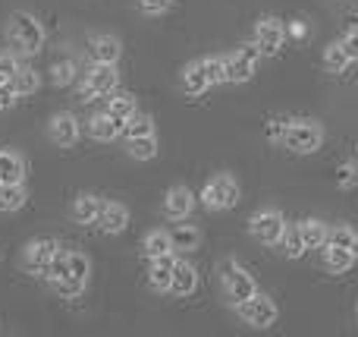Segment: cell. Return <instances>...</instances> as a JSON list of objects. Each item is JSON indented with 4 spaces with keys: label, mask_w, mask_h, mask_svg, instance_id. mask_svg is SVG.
I'll return each mask as SVG.
<instances>
[{
    "label": "cell",
    "mask_w": 358,
    "mask_h": 337,
    "mask_svg": "<svg viewBox=\"0 0 358 337\" xmlns=\"http://www.w3.org/2000/svg\"><path fill=\"white\" fill-rule=\"evenodd\" d=\"M57 249H60V243H57L54 237H41V240H31L29 246H25V256H22V265L29 275H48L50 262H54Z\"/></svg>",
    "instance_id": "9c48e42d"
},
{
    "label": "cell",
    "mask_w": 358,
    "mask_h": 337,
    "mask_svg": "<svg viewBox=\"0 0 358 337\" xmlns=\"http://www.w3.org/2000/svg\"><path fill=\"white\" fill-rule=\"evenodd\" d=\"M170 240H173V252H189L198 246V231L189 224H179L176 231H170Z\"/></svg>",
    "instance_id": "f546056e"
},
{
    "label": "cell",
    "mask_w": 358,
    "mask_h": 337,
    "mask_svg": "<svg viewBox=\"0 0 358 337\" xmlns=\"http://www.w3.org/2000/svg\"><path fill=\"white\" fill-rule=\"evenodd\" d=\"M88 136L98 139V142H113L117 136H123V123L113 120L110 114H98V117L88 120Z\"/></svg>",
    "instance_id": "2e32d148"
},
{
    "label": "cell",
    "mask_w": 358,
    "mask_h": 337,
    "mask_svg": "<svg viewBox=\"0 0 358 337\" xmlns=\"http://www.w3.org/2000/svg\"><path fill=\"white\" fill-rule=\"evenodd\" d=\"M352 252H355V259H358V233H355V243H352Z\"/></svg>",
    "instance_id": "ee69618b"
},
{
    "label": "cell",
    "mask_w": 358,
    "mask_h": 337,
    "mask_svg": "<svg viewBox=\"0 0 358 337\" xmlns=\"http://www.w3.org/2000/svg\"><path fill=\"white\" fill-rule=\"evenodd\" d=\"M208 73H204V67H201V60H195V63H189V67L182 69V92L185 95H192V98H198V95H204L208 92Z\"/></svg>",
    "instance_id": "ffe728a7"
},
{
    "label": "cell",
    "mask_w": 358,
    "mask_h": 337,
    "mask_svg": "<svg viewBox=\"0 0 358 337\" xmlns=\"http://www.w3.org/2000/svg\"><path fill=\"white\" fill-rule=\"evenodd\" d=\"M123 136H126V142H129V139H142V136H155V120L145 117V114L142 117L136 114V117H129L123 123Z\"/></svg>",
    "instance_id": "83f0119b"
},
{
    "label": "cell",
    "mask_w": 358,
    "mask_h": 337,
    "mask_svg": "<svg viewBox=\"0 0 358 337\" xmlns=\"http://www.w3.org/2000/svg\"><path fill=\"white\" fill-rule=\"evenodd\" d=\"M13 85H16V92H19V98H25V95H35L38 92V85H41V79H38V73L31 67H19V73L13 76Z\"/></svg>",
    "instance_id": "f1b7e54d"
},
{
    "label": "cell",
    "mask_w": 358,
    "mask_h": 337,
    "mask_svg": "<svg viewBox=\"0 0 358 337\" xmlns=\"http://www.w3.org/2000/svg\"><path fill=\"white\" fill-rule=\"evenodd\" d=\"M6 82H10V76H3V73H0V88H3Z\"/></svg>",
    "instance_id": "7bdbcfd3"
},
{
    "label": "cell",
    "mask_w": 358,
    "mask_h": 337,
    "mask_svg": "<svg viewBox=\"0 0 358 337\" xmlns=\"http://www.w3.org/2000/svg\"><path fill=\"white\" fill-rule=\"evenodd\" d=\"M142 252L148 259H161V256H167V252H173V240H170L167 231H151L148 237H145Z\"/></svg>",
    "instance_id": "d4e9b609"
},
{
    "label": "cell",
    "mask_w": 358,
    "mask_h": 337,
    "mask_svg": "<svg viewBox=\"0 0 358 337\" xmlns=\"http://www.w3.org/2000/svg\"><path fill=\"white\" fill-rule=\"evenodd\" d=\"M25 199H29V193H25L22 183H3L0 186V212H19L25 205Z\"/></svg>",
    "instance_id": "603a6c76"
},
{
    "label": "cell",
    "mask_w": 358,
    "mask_h": 337,
    "mask_svg": "<svg viewBox=\"0 0 358 337\" xmlns=\"http://www.w3.org/2000/svg\"><path fill=\"white\" fill-rule=\"evenodd\" d=\"M0 186H3V180H0Z\"/></svg>",
    "instance_id": "7dc6e473"
},
{
    "label": "cell",
    "mask_w": 358,
    "mask_h": 337,
    "mask_svg": "<svg viewBox=\"0 0 358 337\" xmlns=\"http://www.w3.org/2000/svg\"><path fill=\"white\" fill-rule=\"evenodd\" d=\"M73 79H76V63L73 60L54 63V82H57V85H69Z\"/></svg>",
    "instance_id": "e575fe53"
},
{
    "label": "cell",
    "mask_w": 358,
    "mask_h": 337,
    "mask_svg": "<svg viewBox=\"0 0 358 337\" xmlns=\"http://www.w3.org/2000/svg\"><path fill=\"white\" fill-rule=\"evenodd\" d=\"M201 67H204V73H208L210 85L227 82V67H223V57H201Z\"/></svg>",
    "instance_id": "836d02e7"
},
{
    "label": "cell",
    "mask_w": 358,
    "mask_h": 337,
    "mask_svg": "<svg viewBox=\"0 0 358 337\" xmlns=\"http://www.w3.org/2000/svg\"><path fill=\"white\" fill-rule=\"evenodd\" d=\"M220 281H223V290H227V296H229V303H233V306H239V303H245L248 296L258 294L252 275H248V271L242 268L236 259H223V262H220Z\"/></svg>",
    "instance_id": "7a4b0ae2"
},
{
    "label": "cell",
    "mask_w": 358,
    "mask_h": 337,
    "mask_svg": "<svg viewBox=\"0 0 358 337\" xmlns=\"http://www.w3.org/2000/svg\"><path fill=\"white\" fill-rule=\"evenodd\" d=\"M16 98H19L16 85H13V82H6V85L0 88V111H6V107H13V104H16Z\"/></svg>",
    "instance_id": "ab89813d"
},
{
    "label": "cell",
    "mask_w": 358,
    "mask_h": 337,
    "mask_svg": "<svg viewBox=\"0 0 358 337\" xmlns=\"http://www.w3.org/2000/svg\"><path fill=\"white\" fill-rule=\"evenodd\" d=\"M88 54H92L94 63H117L120 54H123V44H120L117 35H94L92 44H88Z\"/></svg>",
    "instance_id": "5bb4252c"
},
{
    "label": "cell",
    "mask_w": 358,
    "mask_h": 337,
    "mask_svg": "<svg viewBox=\"0 0 358 337\" xmlns=\"http://www.w3.org/2000/svg\"><path fill=\"white\" fill-rule=\"evenodd\" d=\"M248 231H252V237L258 240V243L280 246V237H283V231H286V221L277 208H264V212H258L252 221H248Z\"/></svg>",
    "instance_id": "8992f818"
},
{
    "label": "cell",
    "mask_w": 358,
    "mask_h": 337,
    "mask_svg": "<svg viewBox=\"0 0 358 337\" xmlns=\"http://www.w3.org/2000/svg\"><path fill=\"white\" fill-rule=\"evenodd\" d=\"M286 130H289V120H286V117H273L271 123H267V136H271L273 142H283Z\"/></svg>",
    "instance_id": "74e56055"
},
{
    "label": "cell",
    "mask_w": 358,
    "mask_h": 337,
    "mask_svg": "<svg viewBox=\"0 0 358 337\" xmlns=\"http://www.w3.org/2000/svg\"><path fill=\"white\" fill-rule=\"evenodd\" d=\"M327 243H336V246H349V249H352V243H355V231L352 227H334V231H330V240Z\"/></svg>",
    "instance_id": "d590c367"
},
{
    "label": "cell",
    "mask_w": 358,
    "mask_h": 337,
    "mask_svg": "<svg viewBox=\"0 0 358 337\" xmlns=\"http://www.w3.org/2000/svg\"><path fill=\"white\" fill-rule=\"evenodd\" d=\"M192 208H195V195H192L185 186H173V189L167 193V202H164V214H167L170 221L189 218Z\"/></svg>",
    "instance_id": "4fadbf2b"
},
{
    "label": "cell",
    "mask_w": 358,
    "mask_h": 337,
    "mask_svg": "<svg viewBox=\"0 0 358 337\" xmlns=\"http://www.w3.org/2000/svg\"><path fill=\"white\" fill-rule=\"evenodd\" d=\"M201 202L210 212H223V208H233L239 202V186H236L233 177L220 174L214 180H208V186L201 189Z\"/></svg>",
    "instance_id": "5b68a950"
},
{
    "label": "cell",
    "mask_w": 358,
    "mask_h": 337,
    "mask_svg": "<svg viewBox=\"0 0 358 337\" xmlns=\"http://www.w3.org/2000/svg\"><path fill=\"white\" fill-rule=\"evenodd\" d=\"M101 205H104V202H101L98 195L82 193L79 199H76V205H73V221H76V224H98Z\"/></svg>",
    "instance_id": "44dd1931"
},
{
    "label": "cell",
    "mask_w": 358,
    "mask_h": 337,
    "mask_svg": "<svg viewBox=\"0 0 358 337\" xmlns=\"http://www.w3.org/2000/svg\"><path fill=\"white\" fill-rule=\"evenodd\" d=\"M138 6H142L145 13H151V16H157V13H167L170 6H173V0H138Z\"/></svg>",
    "instance_id": "f35d334b"
},
{
    "label": "cell",
    "mask_w": 358,
    "mask_h": 337,
    "mask_svg": "<svg viewBox=\"0 0 358 337\" xmlns=\"http://www.w3.org/2000/svg\"><path fill=\"white\" fill-rule=\"evenodd\" d=\"M321 142H324L321 123H315V120H289V130H286V139H283V145L289 151L311 155V151L321 149Z\"/></svg>",
    "instance_id": "3957f363"
},
{
    "label": "cell",
    "mask_w": 358,
    "mask_h": 337,
    "mask_svg": "<svg viewBox=\"0 0 358 337\" xmlns=\"http://www.w3.org/2000/svg\"><path fill=\"white\" fill-rule=\"evenodd\" d=\"M0 73L3 76H16L19 73V63H16V54H0Z\"/></svg>",
    "instance_id": "60d3db41"
},
{
    "label": "cell",
    "mask_w": 358,
    "mask_h": 337,
    "mask_svg": "<svg viewBox=\"0 0 358 337\" xmlns=\"http://www.w3.org/2000/svg\"><path fill=\"white\" fill-rule=\"evenodd\" d=\"M343 48L349 50V57H352V60H358V25L346 32V38H343Z\"/></svg>",
    "instance_id": "b9f144b4"
},
{
    "label": "cell",
    "mask_w": 358,
    "mask_h": 337,
    "mask_svg": "<svg viewBox=\"0 0 358 337\" xmlns=\"http://www.w3.org/2000/svg\"><path fill=\"white\" fill-rule=\"evenodd\" d=\"M355 319H358V309H355Z\"/></svg>",
    "instance_id": "bcb514c9"
},
{
    "label": "cell",
    "mask_w": 358,
    "mask_h": 337,
    "mask_svg": "<svg viewBox=\"0 0 358 337\" xmlns=\"http://www.w3.org/2000/svg\"><path fill=\"white\" fill-rule=\"evenodd\" d=\"M6 35H10L13 54H19V57L38 54L41 44H44V29H41V22H38L31 13H13Z\"/></svg>",
    "instance_id": "6da1fadb"
},
{
    "label": "cell",
    "mask_w": 358,
    "mask_h": 337,
    "mask_svg": "<svg viewBox=\"0 0 358 337\" xmlns=\"http://www.w3.org/2000/svg\"><path fill=\"white\" fill-rule=\"evenodd\" d=\"M117 82H120V73H117V63H92L85 76V85H82V98L92 101L98 95H110L117 92Z\"/></svg>",
    "instance_id": "52a82bcc"
},
{
    "label": "cell",
    "mask_w": 358,
    "mask_h": 337,
    "mask_svg": "<svg viewBox=\"0 0 358 337\" xmlns=\"http://www.w3.org/2000/svg\"><path fill=\"white\" fill-rule=\"evenodd\" d=\"M0 180L3 183H22L25 180V158L19 151L3 149L0 151Z\"/></svg>",
    "instance_id": "d6986e66"
},
{
    "label": "cell",
    "mask_w": 358,
    "mask_h": 337,
    "mask_svg": "<svg viewBox=\"0 0 358 337\" xmlns=\"http://www.w3.org/2000/svg\"><path fill=\"white\" fill-rule=\"evenodd\" d=\"M239 315L245 319V325H252V328H271L273 322H277V303L271 300L267 294H255V296H248L245 303H239Z\"/></svg>",
    "instance_id": "ba28073f"
},
{
    "label": "cell",
    "mask_w": 358,
    "mask_h": 337,
    "mask_svg": "<svg viewBox=\"0 0 358 337\" xmlns=\"http://www.w3.org/2000/svg\"><path fill=\"white\" fill-rule=\"evenodd\" d=\"M198 287V271L192 268V262H176L173 281H170V294L173 296H192Z\"/></svg>",
    "instance_id": "9a60e30c"
},
{
    "label": "cell",
    "mask_w": 358,
    "mask_h": 337,
    "mask_svg": "<svg viewBox=\"0 0 358 337\" xmlns=\"http://www.w3.org/2000/svg\"><path fill=\"white\" fill-rule=\"evenodd\" d=\"M173 268H176L173 252H167V256H161V259H151V287L161 290V294H170Z\"/></svg>",
    "instance_id": "e0dca14e"
},
{
    "label": "cell",
    "mask_w": 358,
    "mask_h": 337,
    "mask_svg": "<svg viewBox=\"0 0 358 337\" xmlns=\"http://www.w3.org/2000/svg\"><path fill=\"white\" fill-rule=\"evenodd\" d=\"M129 155L136 158V161H151V158L157 155V139L155 136H142V139H129Z\"/></svg>",
    "instance_id": "1f68e13d"
},
{
    "label": "cell",
    "mask_w": 358,
    "mask_h": 337,
    "mask_svg": "<svg viewBox=\"0 0 358 337\" xmlns=\"http://www.w3.org/2000/svg\"><path fill=\"white\" fill-rule=\"evenodd\" d=\"M352 262H355V252L349 249V246H336V243L324 246V265H327V271L343 275V271L352 268Z\"/></svg>",
    "instance_id": "ac0fdd59"
},
{
    "label": "cell",
    "mask_w": 358,
    "mask_h": 337,
    "mask_svg": "<svg viewBox=\"0 0 358 337\" xmlns=\"http://www.w3.org/2000/svg\"><path fill=\"white\" fill-rule=\"evenodd\" d=\"M50 284H54V290L63 296V300H79V296L85 294L88 281H79V277H60V281H50Z\"/></svg>",
    "instance_id": "d6a6232c"
},
{
    "label": "cell",
    "mask_w": 358,
    "mask_h": 337,
    "mask_svg": "<svg viewBox=\"0 0 358 337\" xmlns=\"http://www.w3.org/2000/svg\"><path fill=\"white\" fill-rule=\"evenodd\" d=\"M88 275H92V262H88L82 252L69 249L66 252V275L63 277H79V281H88Z\"/></svg>",
    "instance_id": "4dcf8cb0"
},
{
    "label": "cell",
    "mask_w": 358,
    "mask_h": 337,
    "mask_svg": "<svg viewBox=\"0 0 358 337\" xmlns=\"http://www.w3.org/2000/svg\"><path fill=\"white\" fill-rule=\"evenodd\" d=\"M283 38H286V29L280 19L267 16L258 22V29H255V44L261 48V54H277L280 48H283Z\"/></svg>",
    "instance_id": "30bf717a"
},
{
    "label": "cell",
    "mask_w": 358,
    "mask_h": 337,
    "mask_svg": "<svg viewBox=\"0 0 358 337\" xmlns=\"http://www.w3.org/2000/svg\"><path fill=\"white\" fill-rule=\"evenodd\" d=\"M126 224H129V208L120 205V202H104L101 205V214H98V227L104 233H123Z\"/></svg>",
    "instance_id": "7c38bea8"
},
{
    "label": "cell",
    "mask_w": 358,
    "mask_h": 337,
    "mask_svg": "<svg viewBox=\"0 0 358 337\" xmlns=\"http://www.w3.org/2000/svg\"><path fill=\"white\" fill-rule=\"evenodd\" d=\"M299 227H302L305 249H324V246H327V240H330V227H327V224H321V221L308 218V221H302Z\"/></svg>",
    "instance_id": "7402d4cb"
},
{
    "label": "cell",
    "mask_w": 358,
    "mask_h": 337,
    "mask_svg": "<svg viewBox=\"0 0 358 337\" xmlns=\"http://www.w3.org/2000/svg\"><path fill=\"white\" fill-rule=\"evenodd\" d=\"M336 174H340V177H336V183H340L343 189L358 186V167H355V164H343V167L336 170Z\"/></svg>",
    "instance_id": "8d00e7d4"
},
{
    "label": "cell",
    "mask_w": 358,
    "mask_h": 337,
    "mask_svg": "<svg viewBox=\"0 0 358 337\" xmlns=\"http://www.w3.org/2000/svg\"><path fill=\"white\" fill-rule=\"evenodd\" d=\"M50 139L60 149H73L79 142V120L73 114H54V120H50Z\"/></svg>",
    "instance_id": "8fae6325"
},
{
    "label": "cell",
    "mask_w": 358,
    "mask_h": 337,
    "mask_svg": "<svg viewBox=\"0 0 358 337\" xmlns=\"http://www.w3.org/2000/svg\"><path fill=\"white\" fill-rule=\"evenodd\" d=\"M280 249H283V256L289 259H299L305 252V240H302V227L299 224H286L283 237H280Z\"/></svg>",
    "instance_id": "484cf974"
},
{
    "label": "cell",
    "mask_w": 358,
    "mask_h": 337,
    "mask_svg": "<svg viewBox=\"0 0 358 337\" xmlns=\"http://www.w3.org/2000/svg\"><path fill=\"white\" fill-rule=\"evenodd\" d=\"M349 63H352V57L343 48V41L327 44V50H324V69H327V73H346Z\"/></svg>",
    "instance_id": "cb8c5ba5"
},
{
    "label": "cell",
    "mask_w": 358,
    "mask_h": 337,
    "mask_svg": "<svg viewBox=\"0 0 358 337\" xmlns=\"http://www.w3.org/2000/svg\"><path fill=\"white\" fill-rule=\"evenodd\" d=\"M355 161H358V145H355Z\"/></svg>",
    "instance_id": "f6af8a7d"
},
{
    "label": "cell",
    "mask_w": 358,
    "mask_h": 337,
    "mask_svg": "<svg viewBox=\"0 0 358 337\" xmlns=\"http://www.w3.org/2000/svg\"><path fill=\"white\" fill-rule=\"evenodd\" d=\"M261 60V48L258 44H242L239 50L223 57V67H227V82H248L255 76V67Z\"/></svg>",
    "instance_id": "277c9868"
},
{
    "label": "cell",
    "mask_w": 358,
    "mask_h": 337,
    "mask_svg": "<svg viewBox=\"0 0 358 337\" xmlns=\"http://www.w3.org/2000/svg\"><path fill=\"white\" fill-rule=\"evenodd\" d=\"M107 114H110L113 120H120V123H126L129 117H136V98H132V95H126V92L113 95L110 104H107Z\"/></svg>",
    "instance_id": "4316f807"
}]
</instances>
